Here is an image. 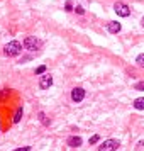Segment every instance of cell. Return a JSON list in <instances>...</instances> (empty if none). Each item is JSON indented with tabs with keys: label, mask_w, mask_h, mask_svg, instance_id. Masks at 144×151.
I'll return each mask as SVG.
<instances>
[{
	"label": "cell",
	"mask_w": 144,
	"mask_h": 151,
	"mask_svg": "<svg viewBox=\"0 0 144 151\" xmlns=\"http://www.w3.org/2000/svg\"><path fill=\"white\" fill-rule=\"evenodd\" d=\"M68 146H71V148H78V146H82V137L80 136H69L68 137Z\"/></svg>",
	"instance_id": "ba28073f"
},
{
	"label": "cell",
	"mask_w": 144,
	"mask_h": 151,
	"mask_svg": "<svg viewBox=\"0 0 144 151\" xmlns=\"http://www.w3.org/2000/svg\"><path fill=\"white\" fill-rule=\"evenodd\" d=\"M64 10H73V4H71V0H68V2H66V5H64Z\"/></svg>",
	"instance_id": "5bb4252c"
},
{
	"label": "cell",
	"mask_w": 144,
	"mask_h": 151,
	"mask_svg": "<svg viewBox=\"0 0 144 151\" xmlns=\"http://www.w3.org/2000/svg\"><path fill=\"white\" fill-rule=\"evenodd\" d=\"M119 146H120V141L119 139H107V141H103L98 146V151H115Z\"/></svg>",
	"instance_id": "3957f363"
},
{
	"label": "cell",
	"mask_w": 144,
	"mask_h": 151,
	"mask_svg": "<svg viewBox=\"0 0 144 151\" xmlns=\"http://www.w3.org/2000/svg\"><path fill=\"white\" fill-rule=\"evenodd\" d=\"M136 61H137V65H139V66H143V68H144V55H139L136 58Z\"/></svg>",
	"instance_id": "7c38bea8"
},
{
	"label": "cell",
	"mask_w": 144,
	"mask_h": 151,
	"mask_svg": "<svg viewBox=\"0 0 144 151\" xmlns=\"http://www.w3.org/2000/svg\"><path fill=\"white\" fill-rule=\"evenodd\" d=\"M136 88H137V90H144V82H139V83H136Z\"/></svg>",
	"instance_id": "e0dca14e"
},
{
	"label": "cell",
	"mask_w": 144,
	"mask_h": 151,
	"mask_svg": "<svg viewBox=\"0 0 144 151\" xmlns=\"http://www.w3.org/2000/svg\"><path fill=\"white\" fill-rule=\"evenodd\" d=\"M22 114H24V110H22V107H19V109L15 110V116H14V124H19V122H21Z\"/></svg>",
	"instance_id": "30bf717a"
},
{
	"label": "cell",
	"mask_w": 144,
	"mask_h": 151,
	"mask_svg": "<svg viewBox=\"0 0 144 151\" xmlns=\"http://www.w3.org/2000/svg\"><path fill=\"white\" fill-rule=\"evenodd\" d=\"M141 26H143V27H144V17H143V21H141Z\"/></svg>",
	"instance_id": "d6986e66"
},
{
	"label": "cell",
	"mask_w": 144,
	"mask_h": 151,
	"mask_svg": "<svg viewBox=\"0 0 144 151\" xmlns=\"http://www.w3.org/2000/svg\"><path fill=\"white\" fill-rule=\"evenodd\" d=\"M39 121H41L44 126H49V122H51L48 117H46V114H44V112H39Z\"/></svg>",
	"instance_id": "8fae6325"
},
{
	"label": "cell",
	"mask_w": 144,
	"mask_h": 151,
	"mask_svg": "<svg viewBox=\"0 0 144 151\" xmlns=\"http://www.w3.org/2000/svg\"><path fill=\"white\" fill-rule=\"evenodd\" d=\"M42 46V42L41 39H37V37H34V36H29V37H26L24 39V48L27 49V51H39Z\"/></svg>",
	"instance_id": "7a4b0ae2"
},
{
	"label": "cell",
	"mask_w": 144,
	"mask_h": 151,
	"mask_svg": "<svg viewBox=\"0 0 144 151\" xmlns=\"http://www.w3.org/2000/svg\"><path fill=\"white\" fill-rule=\"evenodd\" d=\"M22 48H24V44H21L19 41H10V42L5 44L4 53H5L7 56H17L22 51Z\"/></svg>",
	"instance_id": "6da1fadb"
},
{
	"label": "cell",
	"mask_w": 144,
	"mask_h": 151,
	"mask_svg": "<svg viewBox=\"0 0 144 151\" xmlns=\"http://www.w3.org/2000/svg\"><path fill=\"white\" fill-rule=\"evenodd\" d=\"M14 151H31V148L26 146V148H17V150H14Z\"/></svg>",
	"instance_id": "ac0fdd59"
},
{
	"label": "cell",
	"mask_w": 144,
	"mask_h": 151,
	"mask_svg": "<svg viewBox=\"0 0 144 151\" xmlns=\"http://www.w3.org/2000/svg\"><path fill=\"white\" fill-rule=\"evenodd\" d=\"M114 10H115V14L120 15V17H127V15L130 14L129 5H125V4H122V2H117L115 5H114Z\"/></svg>",
	"instance_id": "277c9868"
},
{
	"label": "cell",
	"mask_w": 144,
	"mask_h": 151,
	"mask_svg": "<svg viewBox=\"0 0 144 151\" xmlns=\"http://www.w3.org/2000/svg\"><path fill=\"white\" fill-rule=\"evenodd\" d=\"M83 99H85V90L83 88H80V87H76V88H73L71 90V100L73 102H82Z\"/></svg>",
	"instance_id": "5b68a950"
},
{
	"label": "cell",
	"mask_w": 144,
	"mask_h": 151,
	"mask_svg": "<svg viewBox=\"0 0 144 151\" xmlns=\"http://www.w3.org/2000/svg\"><path fill=\"white\" fill-rule=\"evenodd\" d=\"M134 107L137 110H144V97H139V99L134 100Z\"/></svg>",
	"instance_id": "9c48e42d"
},
{
	"label": "cell",
	"mask_w": 144,
	"mask_h": 151,
	"mask_svg": "<svg viewBox=\"0 0 144 151\" xmlns=\"http://www.w3.org/2000/svg\"><path fill=\"white\" fill-rule=\"evenodd\" d=\"M51 85H53V76H51V75H44L41 80H39V87H41L42 90L49 88Z\"/></svg>",
	"instance_id": "8992f818"
},
{
	"label": "cell",
	"mask_w": 144,
	"mask_h": 151,
	"mask_svg": "<svg viewBox=\"0 0 144 151\" xmlns=\"http://www.w3.org/2000/svg\"><path fill=\"white\" fill-rule=\"evenodd\" d=\"M107 31H109L110 34H117V32L120 31V24H119L117 21L109 22V24H107Z\"/></svg>",
	"instance_id": "52a82bcc"
},
{
	"label": "cell",
	"mask_w": 144,
	"mask_h": 151,
	"mask_svg": "<svg viewBox=\"0 0 144 151\" xmlns=\"http://www.w3.org/2000/svg\"><path fill=\"white\" fill-rule=\"evenodd\" d=\"M44 71H46V66H44V65H41L39 68L36 70V73H37V75H41V73H44Z\"/></svg>",
	"instance_id": "9a60e30c"
},
{
	"label": "cell",
	"mask_w": 144,
	"mask_h": 151,
	"mask_svg": "<svg viewBox=\"0 0 144 151\" xmlns=\"http://www.w3.org/2000/svg\"><path fill=\"white\" fill-rule=\"evenodd\" d=\"M98 139H100V136H98V134H95V136H92V137H90V141H88V143H90V144H97V143H98Z\"/></svg>",
	"instance_id": "4fadbf2b"
},
{
	"label": "cell",
	"mask_w": 144,
	"mask_h": 151,
	"mask_svg": "<svg viewBox=\"0 0 144 151\" xmlns=\"http://www.w3.org/2000/svg\"><path fill=\"white\" fill-rule=\"evenodd\" d=\"M75 12H76V14H80V15H83V14H85V9H83V7H75Z\"/></svg>",
	"instance_id": "2e32d148"
}]
</instances>
